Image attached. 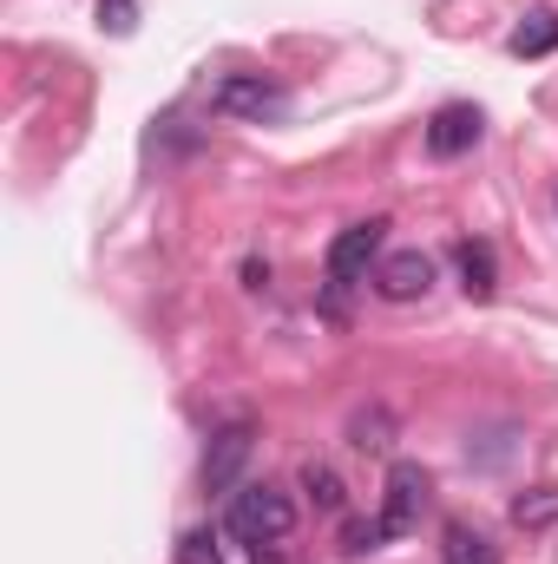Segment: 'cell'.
Listing matches in <instances>:
<instances>
[{
	"instance_id": "15",
	"label": "cell",
	"mask_w": 558,
	"mask_h": 564,
	"mask_svg": "<svg viewBox=\"0 0 558 564\" xmlns=\"http://www.w3.org/2000/svg\"><path fill=\"white\" fill-rule=\"evenodd\" d=\"M388 532H382V519H348V532H342V552L348 558H362V552H375Z\"/></svg>"
},
{
	"instance_id": "2",
	"label": "cell",
	"mask_w": 558,
	"mask_h": 564,
	"mask_svg": "<svg viewBox=\"0 0 558 564\" xmlns=\"http://www.w3.org/2000/svg\"><path fill=\"white\" fill-rule=\"evenodd\" d=\"M211 112H217V119L270 126V119H289V86L264 79V73H224V79L211 86Z\"/></svg>"
},
{
	"instance_id": "17",
	"label": "cell",
	"mask_w": 558,
	"mask_h": 564,
	"mask_svg": "<svg viewBox=\"0 0 558 564\" xmlns=\"http://www.w3.org/2000/svg\"><path fill=\"white\" fill-rule=\"evenodd\" d=\"M270 282V263H244V289H264Z\"/></svg>"
},
{
	"instance_id": "16",
	"label": "cell",
	"mask_w": 558,
	"mask_h": 564,
	"mask_svg": "<svg viewBox=\"0 0 558 564\" xmlns=\"http://www.w3.org/2000/svg\"><path fill=\"white\" fill-rule=\"evenodd\" d=\"M99 26H106V33H119V40H126V33H132V26H139V0H99Z\"/></svg>"
},
{
	"instance_id": "14",
	"label": "cell",
	"mask_w": 558,
	"mask_h": 564,
	"mask_svg": "<svg viewBox=\"0 0 558 564\" xmlns=\"http://www.w3.org/2000/svg\"><path fill=\"white\" fill-rule=\"evenodd\" d=\"M178 564H224V539H217L211 525L184 532V539H178Z\"/></svg>"
},
{
	"instance_id": "4",
	"label": "cell",
	"mask_w": 558,
	"mask_h": 564,
	"mask_svg": "<svg viewBox=\"0 0 558 564\" xmlns=\"http://www.w3.org/2000/svg\"><path fill=\"white\" fill-rule=\"evenodd\" d=\"M250 453H257V426L250 421H224L217 426L211 446H204V492H237Z\"/></svg>"
},
{
	"instance_id": "8",
	"label": "cell",
	"mask_w": 558,
	"mask_h": 564,
	"mask_svg": "<svg viewBox=\"0 0 558 564\" xmlns=\"http://www.w3.org/2000/svg\"><path fill=\"white\" fill-rule=\"evenodd\" d=\"M506 53H513V59H546V53H558V13H552V7H539V13H526V20L513 26V40H506Z\"/></svg>"
},
{
	"instance_id": "1",
	"label": "cell",
	"mask_w": 558,
	"mask_h": 564,
	"mask_svg": "<svg viewBox=\"0 0 558 564\" xmlns=\"http://www.w3.org/2000/svg\"><path fill=\"white\" fill-rule=\"evenodd\" d=\"M224 525H230V539H244V545H257V552H264V545H282V539L296 532V499H289L282 486H270V479H264V486H237Z\"/></svg>"
},
{
	"instance_id": "10",
	"label": "cell",
	"mask_w": 558,
	"mask_h": 564,
	"mask_svg": "<svg viewBox=\"0 0 558 564\" xmlns=\"http://www.w3.org/2000/svg\"><path fill=\"white\" fill-rule=\"evenodd\" d=\"M453 263H460V289H466V295L486 302V295L500 289V270H493V250H486V243H460Z\"/></svg>"
},
{
	"instance_id": "6",
	"label": "cell",
	"mask_w": 558,
	"mask_h": 564,
	"mask_svg": "<svg viewBox=\"0 0 558 564\" xmlns=\"http://www.w3.org/2000/svg\"><path fill=\"white\" fill-rule=\"evenodd\" d=\"M427 289H433V257H420V250H395L375 263V295H388V302H420Z\"/></svg>"
},
{
	"instance_id": "3",
	"label": "cell",
	"mask_w": 558,
	"mask_h": 564,
	"mask_svg": "<svg viewBox=\"0 0 558 564\" xmlns=\"http://www.w3.org/2000/svg\"><path fill=\"white\" fill-rule=\"evenodd\" d=\"M382 243H388V217L348 224V230L329 243V282H335V289H348V282H368V270L382 263Z\"/></svg>"
},
{
	"instance_id": "11",
	"label": "cell",
	"mask_w": 558,
	"mask_h": 564,
	"mask_svg": "<svg viewBox=\"0 0 558 564\" xmlns=\"http://www.w3.org/2000/svg\"><path fill=\"white\" fill-rule=\"evenodd\" d=\"M440 564H500V545L473 525H447V545H440Z\"/></svg>"
},
{
	"instance_id": "5",
	"label": "cell",
	"mask_w": 558,
	"mask_h": 564,
	"mask_svg": "<svg viewBox=\"0 0 558 564\" xmlns=\"http://www.w3.org/2000/svg\"><path fill=\"white\" fill-rule=\"evenodd\" d=\"M420 506H427V473H420L415 459H395V466H388V499H382V532H388V539L415 532Z\"/></svg>"
},
{
	"instance_id": "7",
	"label": "cell",
	"mask_w": 558,
	"mask_h": 564,
	"mask_svg": "<svg viewBox=\"0 0 558 564\" xmlns=\"http://www.w3.org/2000/svg\"><path fill=\"white\" fill-rule=\"evenodd\" d=\"M480 106H440L433 119H427V151L433 158H466L473 144H480Z\"/></svg>"
},
{
	"instance_id": "9",
	"label": "cell",
	"mask_w": 558,
	"mask_h": 564,
	"mask_svg": "<svg viewBox=\"0 0 558 564\" xmlns=\"http://www.w3.org/2000/svg\"><path fill=\"white\" fill-rule=\"evenodd\" d=\"M348 446H355V453H375V459L395 453V414H388V408H362V414L348 421Z\"/></svg>"
},
{
	"instance_id": "12",
	"label": "cell",
	"mask_w": 558,
	"mask_h": 564,
	"mask_svg": "<svg viewBox=\"0 0 558 564\" xmlns=\"http://www.w3.org/2000/svg\"><path fill=\"white\" fill-rule=\"evenodd\" d=\"M302 492H309V506H315V512H342V506H348L342 473H335V466H322V459H309V466H302Z\"/></svg>"
},
{
	"instance_id": "13",
	"label": "cell",
	"mask_w": 558,
	"mask_h": 564,
	"mask_svg": "<svg viewBox=\"0 0 558 564\" xmlns=\"http://www.w3.org/2000/svg\"><path fill=\"white\" fill-rule=\"evenodd\" d=\"M513 525H519V532H546V525H558V486H526V492L513 499Z\"/></svg>"
}]
</instances>
